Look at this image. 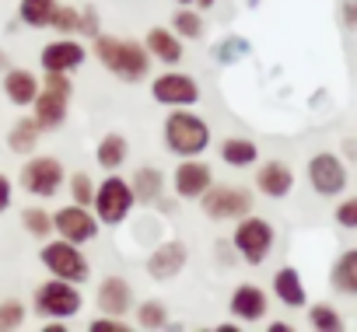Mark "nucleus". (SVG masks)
Here are the masks:
<instances>
[{
	"label": "nucleus",
	"instance_id": "423d86ee",
	"mask_svg": "<svg viewBox=\"0 0 357 332\" xmlns=\"http://www.w3.org/2000/svg\"><path fill=\"white\" fill-rule=\"evenodd\" d=\"M231 245L235 252L242 255V262L249 266H263L270 248H273V224L256 217V214H245L235 221V235H231Z\"/></svg>",
	"mask_w": 357,
	"mask_h": 332
},
{
	"label": "nucleus",
	"instance_id": "cd10ccee",
	"mask_svg": "<svg viewBox=\"0 0 357 332\" xmlns=\"http://www.w3.org/2000/svg\"><path fill=\"white\" fill-rule=\"evenodd\" d=\"M22 228H25L32 238L46 242V238L53 235V214H46L43 207H25V210H22Z\"/></svg>",
	"mask_w": 357,
	"mask_h": 332
},
{
	"label": "nucleus",
	"instance_id": "2eb2a0df",
	"mask_svg": "<svg viewBox=\"0 0 357 332\" xmlns=\"http://www.w3.org/2000/svg\"><path fill=\"white\" fill-rule=\"evenodd\" d=\"M84 46L77 42V39H53L50 46H43V53H39V63H43V70H60V74H74L77 67H84Z\"/></svg>",
	"mask_w": 357,
	"mask_h": 332
},
{
	"label": "nucleus",
	"instance_id": "c85d7f7f",
	"mask_svg": "<svg viewBox=\"0 0 357 332\" xmlns=\"http://www.w3.org/2000/svg\"><path fill=\"white\" fill-rule=\"evenodd\" d=\"M137 325L140 329H151V332L168 329V308L161 301H140L137 304Z\"/></svg>",
	"mask_w": 357,
	"mask_h": 332
},
{
	"label": "nucleus",
	"instance_id": "f3484780",
	"mask_svg": "<svg viewBox=\"0 0 357 332\" xmlns=\"http://www.w3.org/2000/svg\"><path fill=\"white\" fill-rule=\"evenodd\" d=\"M256 189L270 200H284L291 189H294V172H291V164L284 161H266L259 164V172H256Z\"/></svg>",
	"mask_w": 357,
	"mask_h": 332
},
{
	"label": "nucleus",
	"instance_id": "aec40b11",
	"mask_svg": "<svg viewBox=\"0 0 357 332\" xmlns=\"http://www.w3.org/2000/svg\"><path fill=\"white\" fill-rule=\"evenodd\" d=\"M4 95L11 105L29 109L39 95V77L32 70H4Z\"/></svg>",
	"mask_w": 357,
	"mask_h": 332
},
{
	"label": "nucleus",
	"instance_id": "e433bc0d",
	"mask_svg": "<svg viewBox=\"0 0 357 332\" xmlns=\"http://www.w3.org/2000/svg\"><path fill=\"white\" fill-rule=\"evenodd\" d=\"M88 332H130V325L119 322L116 315H105V318H95V322L88 325Z\"/></svg>",
	"mask_w": 357,
	"mask_h": 332
},
{
	"label": "nucleus",
	"instance_id": "473e14b6",
	"mask_svg": "<svg viewBox=\"0 0 357 332\" xmlns=\"http://www.w3.org/2000/svg\"><path fill=\"white\" fill-rule=\"evenodd\" d=\"M25 304L22 301H0V332H15V329H22L25 325Z\"/></svg>",
	"mask_w": 357,
	"mask_h": 332
},
{
	"label": "nucleus",
	"instance_id": "c9c22d12",
	"mask_svg": "<svg viewBox=\"0 0 357 332\" xmlns=\"http://www.w3.org/2000/svg\"><path fill=\"white\" fill-rule=\"evenodd\" d=\"M77 32L88 35V39H95V35L102 32V29H98V11H95V8H84V11H81V18H77Z\"/></svg>",
	"mask_w": 357,
	"mask_h": 332
},
{
	"label": "nucleus",
	"instance_id": "58836bf2",
	"mask_svg": "<svg viewBox=\"0 0 357 332\" xmlns=\"http://www.w3.org/2000/svg\"><path fill=\"white\" fill-rule=\"evenodd\" d=\"M343 22L350 29H357V0H347V4H343Z\"/></svg>",
	"mask_w": 357,
	"mask_h": 332
},
{
	"label": "nucleus",
	"instance_id": "79ce46f5",
	"mask_svg": "<svg viewBox=\"0 0 357 332\" xmlns=\"http://www.w3.org/2000/svg\"><path fill=\"white\" fill-rule=\"evenodd\" d=\"M175 4H183V8H186V4H193V0H175Z\"/></svg>",
	"mask_w": 357,
	"mask_h": 332
},
{
	"label": "nucleus",
	"instance_id": "f03ea898",
	"mask_svg": "<svg viewBox=\"0 0 357 332\" xmlns=\"http://www.w3.org/2000/svg\"><path fill=\"white\" fill-rule=\"evenodd\" d=\"M161 140L175 157H200L211 147V122L193 109H172L161 126Z\"/></svg>",
	"mask_w": 357,
	"mask_h": 332
},
{
	"label": "nucleus",
	"instance_id": "a19ab883",
	"mask_svg": "<svg viewBox=\"0 0 357 332\" xmlns=\"http://www.w3.org/2000/svg\"><path fill=\"white\" fill-rule=\"evenodd\" d=\"M0 70H8V56L4 53H0Z\"/></svg>",
	"mask_w": 357,
	"mask_h": 332
},
{
	"label": "nucleus",
	"instance_id": "9d476101",
	"mask_svg": "<svg viewBox=\"0 0 357 332\" xmlns=\"http://www.w3.org/2000/svg\"><path fill=\"white\" fill-rule=\"evenodd\" d=\"M200 210L211 221H238V217L252 214V193L242 186H211L200 196Z\"/></svg>",
	"mask_w": 357,
	"mask_h": 332
},
{
	"label": "nucleus",
	"instance_id": "393cba45",
	"mask_svg": "<svg viewBox=\"0 0 357 332\" xmlns=\"http://www.w3.org/2000/svg\"><path fill=\"white\" fill-rule=\"evenodd\" d=\"M218 154H221L225 164H231V168H249V164H256V157H259V147L245 136H228V140H221Z\"/></svg>",
	"mask_w": 357,
	"mask_h": 332
},
{
	"label": "nucleus",
	"instance_id": "412c9836",
	"mask_svg": "<svg viewBox=\"0 0 357 332\" xmlns=\"http://www.w3.org/2000/svg\"><path fill=\"white\" fill-rule=\"evenodd\" d=\"M126 157H130V140L123 133H105L95 147V161L102 172H119L126 164Z\"/></svg>",
	"mask_w": 357,
	"mask_h": 332
},
{
	"label": "nucleus",
	"instance_id": "f704fd0d",
	"mask_svg": "<svg viewBox=\"0 0 357 332\" xmlns=\"http://www.w3.org/2000/svg\"><path fill=\"white\" fill-rule=\"evenodd\" d=\"M336 224L340 228H357V196H350L336 207Z\"/></svg>",
	"mask_w": 357,
	"mask_h": 332
},
{
	"label": "nucleus",
	"instance_id": "2f4dec72",
	"mask_svg": "<svg viewBox=\"0 0 357 332\" xmlns=\"http://www.w3.org/2000/svg\"><path fill=\"white\" fill-rule=\"evenodd\" d=\"M172 32H175L178 39H200V35H204V18H200L197 11H175Z\"/></svg>",
	"mask_w": 357,
	"mask_h": 332
},
{
	"label": "nucleus",
	"instance_id": "ddd939ff",
	"mask_svg": "<svg viewBox=\"0 0 357 332\" xmlns=\"http://www.w3.org/2000/svg\"><path fill=\"white\" fill-rule=\"evenodd\" d=\"M308 186L319 193V196H340L347 189V168L336 154H315L308 161Z\"/></svg>",
	"mask_w": 357,
	"mask_h": 332
},
{
	"label": "nucleus",
	"instance_id": "dca6fc26",
	"mask_svg": "<svg viewBox=\"0 0 357 332\" xmlns=\"http://www.w3.org/2000/svg\"><path fill=\"white\" fill-rule=\"evenodd\" d=\"M95 304H98L102 315L123 318V315L133 308V287H130V280H123V276H105V280L98 283Z\"/></svg>",
	"mask_w": 357,
	"mask_h": 332
},
{
	"label": "nucleus",
	"instance_id": "f257e3e1",
	"mask_svg": "<svg viewBox=\"0 0 357 332\" xmlns=\"http://www.w3.org/2000/svg\"><path fill=\"white\" fill-rule=\"evenodd\" d=\"M95 56L112 77H119L126 84H140L151 74V53L140 42H133V39H119V35L98 32L95 35Z\"/></svg>",
	"mask_w": 357,
	"mask_h": 332
},
{
	"label": "nucleus",
	"instance_id": "6e6552de",
	"mask_svg": "<svg viewBox=\"0 0 357 332\" xmlns=\"http://www.w3.org/2000/svg\"><path fill=\"white\" fill-rule=\"evenodd\" d=\"M36 311L46 315V318H74L81 308H84V297L77 290V283L70 280H60V276H50L46 283L36 287Z\"/></svg>",
	"mask_w": 357,
	"mask_h": 332
},
{
	"label": "nucleus",
	"instance_id": "a211bd4d",
	"mask_svg": "<svg viewBox=\"0 0 357 332\" xmlns=\"http://www.w3.org/2000/svg\"><path fill=\"white\" fill-rule=\"evenodd\" d=\"M266 290L263 287H256V283H238L235 290H231V301H228V308H231V315L235 318H242V322H259L263 315H266Z\"/></svg>",
	"mask_w": 357,
	"mask_h": 332
},
{
	"label": "nucleus",
	"instance_id": "4c0bfd02",
	"mask_svg": "<svg viewBox=\"0 0 357 332\" xmlns=\"http://www.w3.org/2000/svg\"><path fill=\"white\" fill-rule=\"evenodd\" d=\"M11 200H15V186H11V179L4 172H0V214H8Z\"/></svg>",
	"mask_w": 357,
	"mask_h": 332
},
{
	"label": "nucleus",
	"instance_id": "7ed1b4c3",
	"mask_svg": "<svg viewBox=\"0 0 357 332\" xmlns=\"http://www.w3.org/2000/svg\"><path fill=\"white\" fill-rule=\"evenodd\" d=\"M70 95H74V81L70 74H60V70H43V81H39V95L32 102V116L36 122L46 129H60L70 116Z\"/></svg>",
	"mask_w": 357,
	"mask_h": 332
},
{
	"label": "nucleus",
	"instance_id": "0eeeda50",
	"mask_svg": "<svg viewBox=\"0 0 357 332\" xmlns=\"http://www.w3.org/2000/svg\"><path fill=\"white\" fill-rule=\"evenodd\" d=\"M18 182L29 196H39V200H50L56 196L63 186H67V168L50 157V154H39V157H29L22 164V172H18Z\"/></svg>",
	"mask_w": 357,
	"mask_h": 332
},
{
	"label": "nucleus",
	"instance_id": "f8f14e48",
	"mask_svg": "<svg viewBox=\"0 0 357 332\" xmlns=\"http://www.w3.org/2000/svg\"><path fill=\"white\" fill-rule=\"evenodd\" d=\"M214 186L211 164L200 157H178V168L172 172V189L178 200H200Z\"/></svg>",
	"mask_w": 357,
	"mask_h": 332
},
{
	"label": "nucleus",
	"instance_id": "39448f33",
	"mask_svg": "<svg viewBox=\"0 0 357 332\" xmlns=\"http://www.w3.org/2000/svg\"><path fill=\"white\" fill-rule=\"evenodd\" d=\"M91 207H95L98 224H105V228H119V224L130 217V210L137 207V196H133V189H130L126 179H119L116 172H109V179H102V182L95 186V200H91Z\"/></svg>",
	"mask_w": 357,
	"mask_h": 332
},
{
	"label": "nucleus",
	"instance_id": "9b49d317",
	"mask_svg": "<svg viewBox=\"0 0 357 332\" xmlns=\"http://www.w3.org/2000/svg\"><path fill=\"white\" fill-rule=\"evenodd\" d=\"M53 231H56L60 238L74 242V245H88V242L98 238L102 224H98L95 210H88V207H81V203H70V207H60V210L53 214Z\"/></svg>",
	"mask_w": 357,
	"mask_h": 332
},
{
	"label": "nucleus",
	"instance_id": "6ab92c4d",
	"mask_svg": "<svg viewBox=\"0 0 357 332\" xmlns=\"http://www.w3.org/2000/svg\"><path fill=\"white\" fill-rule=\"evenodd\" d=\"M144 49L151 53V60H158L165 67H175L178 60H183V39H178L175 32H168V29H151L144 35Z\"/></svg>",
	"mask_w": 357,
	"mask_h": 332
},
{
	"label": "nucleus",
	"instance_id": "72a5a7b5",
	"mask_svg": "<svg viewBox=\"0 0 357 332\" xmlns=\"http://www.w3.org/2000/svg\"><path fill=\"white\" fill-rule=\"evenodd\" d=\"M77 18H81V11H77V8L56 4V11H53V22H50V29H56L60 35H74V32H77Z\"/></svg>",
	"mask_w": 357,
	"mask_h": 332
},
{
	"label": "nucleus",
	"instance_id": "a878e982",
	"mask_svg": "<svg viewBox=\"0 0 357 332\" xmlns=\"http://www.w3.org/2000/svg\"><path fill=\"white\" fill-rule=\"evenodd\" d=\"M329 280H333V287L340 290V294H350V297H357V248H347L336 262H333V273H329Z\"/></svg>",
	"mask_w": 357,
	"mask_h": 332
},
{
	"label": "nucleus",
	"instance_id": "5701e85b",
	"mask_svg": "<svg viewBox=\"0 0 357 332\" xmlns=\"http://www.w3.org/2000/svg\"><path fill=\"white\" fill-rule=\"evenodd\" d=\"M130 189H133V196H137L140 203H158L161 193H165V175H161V168H154V164H144V168H137Z\"/></svg>",
	"mask_w": 357,
	"mask_h": 332
},
{
	"label": "nucleus",
	"instance_id": "1a4fd4ad",
	"mask_svg": "<svg viewBox=\"0 0 357 332\" xmlns=\"http://www.w3.org/2000/svg\"><path fill=\"white\" fill-rule=\"evenodd\" d=\"M151 98L168 109H193L200 102V81L178 70H165L151 81Z\"/></svg>",
	"mask_w": 357,
	"mask_h": 332
},
{
	"label": "nucleus",
	"instance_id": "7c9ffc66",
	"mask_svg": "<svg viewBox=\"0 0 357 332\" xmlns=\"http://www.w3.org/2000/svg\"><path fill=\"white\" fill-rule=\"evenodd\" d=\"M308 322H312V329H319V332H340V329H343L340 311L329 308V304H312V308H308Z\"/></svg>",
	"mask_w": 357,
	"mask_h": 332
},
{
	"label": "nucleus",
	"instance_id": "ea45409f",
	"mask_svg": "<svg viewBox=\"0 0 357 332\" xmlns=\"http://www.w3.org/2000/svg\"><path fill=\"white\" fill-rule=\"evenodd\" d=\"M197 4H200V8H214V4H218V0H197Z\"/></svg>",
	"mask_w": 357,
	"mask_h": 332
},
{
	"label": "nucleus",
	"instance_id": "c756f323",
	"mask_svg": "<svg viewBox=\"0 0 357 332\" xmlns=\"http://www.w3.org/2000/svg\"><path fill=\"white\" fill-rule=\"evenodd\" d=\"M67 189H70V200L74 203L91 207V200H95V179L88 172H70L67 175Z\"/></svg>",
	"mask_w": 357,
	"mask_h": 332
},
{
	"label": "nucleus",
	"instance_id": "b1692460",
	"mask_svg": "<svg viewBox=\"0 0 357 332\" xmlns=\"http://www.w3.org/2000/svg\"><path fill=\"white\" fill-rule=\"evenodd\" d=\"M39 140H43V126L36 122V116L29 119H15V126H11V133H8V150L11 154H32L36 147H39Z\"/></svg>",
	"mask_w": 357,
	"mask_h": 332
},
{
	"label": "nucleus",
	"instance_id": "4be33fe9",
	"mask_svg": "<svg viewBox=\"0 0 357 332\" xmlns=\"http://www.w3.org/2000/svg\"><path fill=\"white\" fill-rule=\"evenodd\" d=\"M273 294H277V301L287 304V308H305V301H308L305 283H301V273H298L294 266H284V269L273 273Z\"/></svg>",
	"mask_w": 357,
	"mask_h": 332
},
{
	"label": "nucleus",
	"instance_id": "bb28decb",
	"mask_svg": "<svg viewBox=\"0 0 357 332\" xmlns=\"http://www.w3.org/2000/svg\"><path fill=\"white\" fill-rule=\"evenodd\" d=\"M56 0H18V22L29 29H50Z\"/></svg>",
	"mask_w": 357,
	"mask_h": 332
},
{
	"label": "nucleus",
	"instance_id": "4468645a",
	"mask_svg": "<svg viewBox=\"0 0 357 332\" xmlns=\"http://www.w3.org/2000/svg\"><path fill=\"white\" fill-rule=\"evenodd\" d=\"M186 262H190V248L178 238H168L147 255V276L158 280V283H168L186 269Z\"/></svg>",
	"mask_w": 357,
	"mask_h": 332
},
{
	"label": "nucleus",
	"instance_id": "20e7f679",
	"mask_svg": "<svg viewBox=\"0 0 357 332\" xmlns=\"http://www.w3.org/2000/svg\"><path fill=\"white\" fill-rule=\"evenodd\" d=\"M39 262L46 266L50 276L70 280V283H77V287L91 276V262H88V255L81 252V245H74V242H67V238H60V235L39 248Z\"/></svg>",
	"mask_w": 357,
	"mask_h": 332
}]
</instances>
